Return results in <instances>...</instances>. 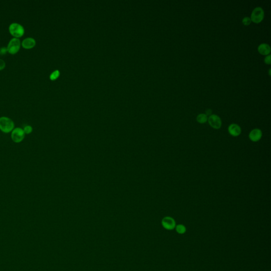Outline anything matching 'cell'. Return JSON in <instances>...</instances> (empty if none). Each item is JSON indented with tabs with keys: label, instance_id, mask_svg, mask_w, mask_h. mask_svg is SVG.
<instances>
[{
	"label": "cell",
	"instance_id": "ac0fdd59",
	"mask_svg": "<svg viewBox=\"0 0 271 271\" xmlns=\"http://www.w3.org/2000/svg\"><path fill=\"white\" fill-rule=\"evenodd\" d=\"M6 62L2 59H0V71H2L6 68Z\"/></svg>",
	"mask_w": 271,
	"mask_h": 271
},
{
	"label": "cell",
	"instance_id": "5b68a950",
	"mask_svg": "<svg viewBox=\"0 0 271 271\" xmlns=\"http://www.w3.org/2000/svg\"><path fill=\"white\" fill-rule=\"evenodd\" d=\"M25 132L21 128H16L11 132V139L15 143H20L25 139Z\"/></svg>",
	"mask_w": 271,
	"mask_h": 271
},
{
	"label": "cell",
	"instance_id": "8992f818",
	"mask_svg": "<svg viewBox=\"0 0 271 271\" xmlns=\"http://www.w3.org/2000/svg\"><path fill=\"white\" fill-rule=\"evenodd\" d=\"M208 121L209 125L214 129H219L222 127V119L216 114H211L209 116Z\"/></svg>",
	"mask_w": 271,
	"mask_h": 271
},
{
	"label": "cell",
	"instance_id": "e0dca14e",
	"mask_svg": "<svg viewBox=\"0 0 271 271\" xmlns=\"http://www.w3.org/2000/svg\"><path fill=\"white\" fill-rule=\"evenodd\" d=\"M264 62L265 64H268V65L271 64V55H269L266 56L265 58L264 59Z\"/></svg>",
	"mask_w": 271,
	"mask_h": 271
},
{
	"label": "cell",
	"instance_id": "52a82bcc",
	"mask_svg": "<svg viewBox=\"0 0 271 271\" xmlns=\"http://www.w3.org/2000/svg\"><path fill=\"white\" fill-rule=\"evenodd\" d=\"M161 225L165 229L172 231L175 228V221L171 217H166L161 220Z\"/></svg>",
	"mask_w": 271,
	"mask_h": 271
},
{
	"label": "cell",
	"instance_id": "9c48e42d",
	"mask_svg": "<svg viewBox=\"0 0 271 271\" xmlns=\"http://www.w3.org/2000/svg\"><path fill=\"white\" fill-rule=\"evenodd\" d=\"M229 133L233 137L239 136L241 134V127L236 124H232L228 127Z\"/></svg>",
	"mask_w": 271,
	"mask_h": 271
},
{
	"label": "cell",
	"instance_id": "2e32d148",
	"mask_svg": "<svg viewBox=\"0 0 271 271\" xmlns=\"http://www.w3.org/2000/svg\"><path fill=\"white\" fill-rule=\"evenodd\" d=\"M251 22H252L251 19L248 16L244 17V18H243V20H242V23H243V25L246 26H249L251 23Z\"/></svg>",
	"mask_w": 271,
	"mask_h": 271
},
{
	"label": "cell",
	"instance_id": "9a60e30c",
	"mask_svg": "<svg viewBox=\"0 0 271 271\" xmlns=\"http://www.w3.org/2000/svg\"><path fill=\"white\" fill-rule=\"evenodd\" d=\"M59 75V72L58 70H56L50 75V79L51 80H56L58 77Z\"/></svg>",
	"mask_w": 271,
	"mask_h": 271
},
{
	"label": "cell",
	"instance_id": "6da1fadb",
	"mask_svg": "<svg viewBox=\"0 0 271 271\" xmlns=\"http://www.w3.org/2000/svg\"><path fill=\"white\" fill-rule=\"evenodd\" d=\"M14 129L13 121L7 117H0V130L5 133H11Z\"/></svg>",
	"mask_w": 271,
	"mask_h": 271
},
{
	"label": "cell",
	"instance_id": "ffe728a7",
	"mask_svg": "<svg viewBox=\"0 0 271 271\" xmlns=\"http://www.w3.org/2000/svg\"><path fill=\"white\" fill-rule=\"evenodd\" d=\"M211 114H212V111L211 110H210V109H208V110H207L206 111V115H211Z\"/></svg>",
	"mask_w": 271,
	"mask_h": 271
},
{
	"label": "cell",
	"instance_id": "4fadbf2b",
	"mask_svg": "<svg viewBox=\"0 0 271 271\" xmlns=\"http://www.w3.org/2000/svg\"><path fill=\"white\" fill-rule=\"evenodd\" d=\"M175 228L176 232L179 233V234H184L185 232H186V227H185L184 225L180 224V225L176 226Z\"/></svg>",
	"mask_w": 271,
	"mask_h": 271
},
{
	"label": "cell",
	"instance_id": "30bf717a",
	"mask_svg": "<svg viewBox=\"0 0 271 271\" xmlns=\"http://www.w3.org/2000/svg\"><path fill=\"white\" fill-rule=\"evenodd\" d=\"M36 44L35 39L31 37H28L24 39L22 42V46L27 49L34 48Z\"/></svg>",
	"mask_w": 271,
	"mask_h": 271
},
{
	"label": "cell",
	"instance_id": "44dd1931",
	"mask_svg": "<svg viewBox=\"0 0 271 271\" xmlns=\"http://www.w3.org/2000/svg\"><path fill=\"white\" fill-rule=\"evenodd\" d=\"M270 72H271V69H269V75H271V73H270Z\"/></svg>",
	"mask_w": 271,
	"mask_h": 271
},
{
	"label": "cell",
	"instance_id": "ba28073f",
	"mask_svg": "<svg viewBox=\"0 0 271 271\" xmlns=\"http://www.w3.org/2000/svg\"><path fill=\"white\" fill-rule=\"evenodd\" d=\"M262 131L259 129H254L249 133V138L253 142H257L262 137Z\"/></svg>",
	"mask_w": 271,
	"mask_h": 271
},
{
	"label": "cell",
	"instance_id": "277c9868",
	"mask_svg": "<svg viewBox=\"0 0 271 271\" xmlns=\"http://www.w3.org/2000/svg\"><path fill=\"white\" fill-rule=\"evenodd\" d=\"M264 18V11L261 7H255L252 11L250 19L252 22L259 23L262 21Z\"/></svg>",
	"mask_w": 271,
	"mask_h": 271
},
{
	"label": "cell",
	"instance_id": "d6986e66",
	"mask_svg": "<svg viewBox=\"0 0 271 271\" xmlns=\"http://www.w3.org/2000/svg\"><path fill=\"white\" fill-rule=\"evenodd\" d=\"M7 52V48H4V47H2V48H1L0 49V54H2V55H3V54H6V53Z\"/></svg>",
	"mask_w": 271,
	"mask_h": 271
},
{
	"label": "cell",
	"instance_id": "7a4b0ae2",
	"mask_svg": "<svg viewBox=\"0 0 271 271\" xmlns=\"http://www.w3.org/2000/svg\"><path fill=\"white\" fill-rule=\"evenodd\" d=\"M9 32L14 38L21 37L25 34V29L19 23L14 22L11 23L9 27Z\"/></svg>",
	"mask_w": 271,
	"mask_h": 271
},
{
	"label": "cell",
	"instance_id": "3957f363",
	"mask_svg": "<svg viewBox=\"0 0 271 271\" xmlns=\"http://www.w3.org/2000/svg\"><path fill=\"white\" fill-rule=\"evenodd\" d=\"M21 47V41L19 38H13L11 39L7 44V52L11 55H14L19 51Z\"/></svg>",
	"mask_w": 271,
	"mask_h": 271
},
{
	"label": "cell",
	"instance_id": "7c38bea8",
	"mask_svg": "<svg viewBox=\"0 0 271 271\" xmlns=\"http://www.w3.org/2000/svg\"><path fill=\"white\" fill-rule=\"evenodd\" d=\"M208 119L207 115L204 114H199L197 117V121L200 124H205L207 122Z\"/></svg>",
	"mask_w": 271,
	"mask_h": 271
},
{
	"label": "cell",
	"instance_id": "5bb4252c",
	"mask_svg": "<svg viewBox=\"0 0 271 271\" xmlns=\"http://www.w3.org/2000/svg\"><path fill=\"white\" fill-rule=\"evenodd\" d=\"M23 129L26 135V134L29 135L30 133H31L33 131V128L32 127V126H30V125H27V126H25Z\"/></svg>",
	"mask_w": 271,
	"mask_h": 271
},
{
	"label": "cell",
	"instance_id": "8fae6325",
	"mask_svg": "<svg viewBox=\"0 0 271 271\" xmlns=\"http://www.w3.org/2000/svg\"><path fill=\"white\" fill-rule=\"evenodd\" d=\"M258 52L261 55L268 56L271 53V47L269 44L263 43L259 45L258 47Z\"/></svg>",
	"mask_w": 271,
	"mask_h": 271
}]
</instances>
